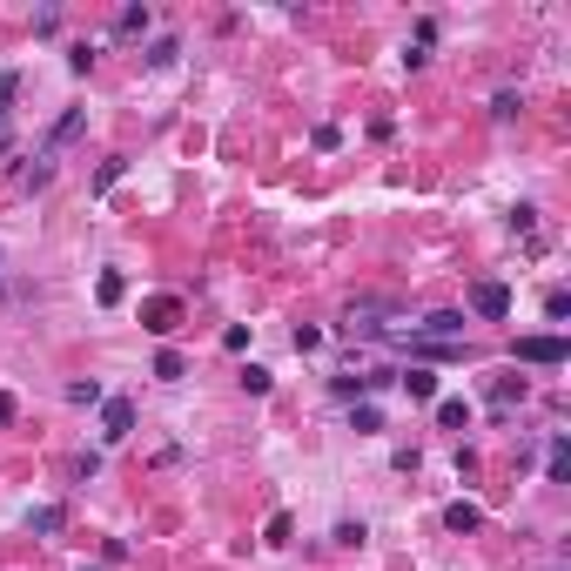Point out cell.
I'll return each mask as SVG.
<instances>
[{
  "mask_svg": "<svg viewBox=\"0 0 571 571\" xmlns=\"http://www.w3.org/2000/svg\"><path fill=\"white\" fill-rule=\"evenodd\" d=\"M571 356V343L558 330H545V336H517V363H538V370H558V363Z\"/></svg>",
  "mask_w": 571,
  "mask_h": 571,
  "instance_id": "obj_1",
  "label": "cell"
},
{
  "mask_svg": "<svg viewBox=\"0 0 571 571\" xmlns=\"http://www.w3.org/2000/svg\"><path fill=\"white\" fill-rule=\"evenodd\" d=\"M142 323L155 336H175L182 323H188V303L182 296H142Z\"/></svg>",
  "mask_w": 571,
  "mask_h": 571,
  "instance_id": "obj_2",
  "label": "cell"
},
{
  "mask_svg": "<svg viewBox=\"0 0 571 571\" xmlns=\"http://www.w3.org/2000/svg\"><path fill=\"white\" fill-rule=\"evenodd\" d=\"M471 316L477 323H505L511 316V289L505 283H471Z\"/></svg>",
  "mask_w": 571,
  "mask_h": 571,
  "instance_id": "obj_3",
  "label": "cell"
},
{
  "mask_svg": "<svg viewBox=\"0 0 571 571\" xmlns=\"http://www.w3.org/2000/svg\"><path fill=\"white\" fill-rule=\"evenodd\" d=\"M135 430V404L128 396H101V444H128Z\"/></svg>",
  "mask_w": 571,
  "mask_h": 571,
  "instance_id": "obj_4",
  "label": "cell"
},
{
  "mask_svg": "<svg viewBox=\"0 0 571 571\" xmlns=\"http://www.w3.org/2000/svg\"><path fill=\"white\" fill-rule=\"evenodd\" d=\"M464 323H471L464 309H430V316L417 323V336H424V343H457V336H464Z\"/></svg>",
  "mask_w": 571,
  "mask_h": 571,
  "instance_id": "obj_5",
  "label": "cell"
},
{
  "mask_svg": "<svg viewBox=\"0 0 571 571\" xmlns=\"http://www.w3.org/2000/svg\"><path fill=\"white\" fill-rule=\"evenodd\" d=\"M148 27H155V14L142 7V0H128V7H121L115 21H108V34H115V41H142Z\"/></svg>",
  "mask_w": 571,
  "mask_h": 571,
  "instance_id": "obj_6",
  "label": "cell"
},
{
  "mask_svg": "<svg viewBox=\"0 0 571 571\" xmlns=\"http://www.w3.org/2000/svg\"><path fill=\"white\" fill-rule=\"evenodd\" d=\"M396 390H404L410 404H437V376H430L424 363H410V370H396Z\"/></svg>",
  "mask_w": 571,
  "mask_h": 571,
  "instance_id": "obj_7",
  "label": "cell"
},
{
  "mask_svg": "<svg viewBox=\"0 0 571 571\" xmlns=\"http://www.w3.org/2000/svg\"><path fill=\"white\" fill-rule=\"evenodd\" d=\"M531 396V384L517 370H505V376H491V404H497V417H511V404H525Z\"/></svg>",
  "mask_w": 571,
  "mask_h": 571,
  "instance_id": "obj_8",
  "label": "cell"
},
{
  "mask_svg": "<svg viewBox=\"0 0 571 571\" xmlns=\"http://www.w3.org/2000/svg\"><path fill=\"white\" fill-rule=\"evenodd\" d=\"M81 128H88V108H61V115H55V128H47V155L67 148V142H81Z\"/></svg>",
  "mask_w": 571,
  "mask_h": 571,
  "instance_id": "obj_9",
  "label": "cell"
},
{
  "mask_svg": "<svg viewBox=\"0 0 571 571\" xmlns=\"http://www.w3.org/2000/svg\"><path fill=\"white\" fill-rule=\"evenodd\" d=\"M27 531L34 538H61L67 531V505H27Z\"/></svg>",
  "mask_w": 571,
  "mask_h": 571,
  "instance_id": "obj_10",
  "label": "cell"
},
{
  "mask_svg": "<svg viewBox=\"0 0 571 571\" xmlns=\"http://www.w3.org/2000/svg\"><path fill=\"white\" fill-rule=\"evenodd\" d=\"M477 525H484V511L471 505V497H451V505H444V531H457V538H471Z\"/></svg>",
  "mask_w": 571,
  "mask_h": 571,
  "instance_id": "obj_11",
  "label": "cell"
},
{
  "mask_svg": "<svg viewBox=\"0 0 571 571\" xmlns=\"http://www.w3.org/2000/svg\"><path fill=\"white\" fill-rule=\"evenodd\" d=\"M376 316H384V303H363V309H350V316L336 323V330L343 336H384V323H376Z\"/></svg>",
  "mask_w": 571,
  "mask_h": 571,
  "instance_id": "obj_12",
  "label": "cell"
},
{
  "mask_svg": "<svg viewBox=\"0 0 571 571\" xmlns=\"http://www.w3.org/2000/svg\"><path fill=\"white\" fill-rule=\"evenodd\" d=\"M545 484H571V444H565V430H551V451H545Z\"/></svg>",
  "mask_w": 571,
  "mask_h": 571,
  "instance_id": "obj_13",
  "label": "cell"
},
{
  "mask_svg": "<svg viewBox=\"0 0 571 571\" xmlns=\"http://www.w3.org/2000/svg\"><path fill=\"white\" fill-rule=\"evenodd\" d=\"M330 396H336V404H370V376L336 370V376H330Z\"/></svg>",
  "mask_w": 571,
  "mask_h": 571,
  "instance_id": "obj_14",
  "label": "cell"
},
{
  "mask_svg": "<svg viewBox=\"0 0 571 571\" xmlns=\"http://www.w3.org/2000/svg\"><path fill=\"white\" fill-rule=\"evenodd\" d=\"M121 296H128V275H121V269H101V283H95V303H101V309H115Z\"/></svg>",
  "mask_w": 571,
  "mask_h": 571,
  "instance_id": "obj_15",
  "label": "cell"
},
{
  "mask_svg": "<svg viewBox=\"0 0 571 571\" xmlns=\"http://www.w3.org/2000/svg\"><path fill=\"white\" fill-rule=\"evenodd\" d=\"M471 417H477V410L464 404V396H444V404H437V424L444 430H471Z\"/></svg>",
  "mask_w": 571,
  "mask_h": 571,
  "instance_id": "obj_16",
  "label": "cell"
},
{
  "mask_svg": "<svg viewBox=\"0 0 571 571\" xmlns=\"http://www.w3.org/2000/svg\"><path fill=\"white\" fill-rule=\"evenodd\" d=\"M101 396H108V390H101L95 376H75V384H67V404H75V410H101Z\"/></svg>",
  "mask_w": 571,
  "mask_h": 571,
  "instance_id": "obj_17",
  "label": "cell"
},
{
  "mask_svg": "<svg viewBox=\"0 0 571 571\" xmlns=\"http://www.w3.org/2000/svg\"><path fill=\"white\" fill-rule=\"evenodd\" d=\"M350 430L356 437H376V430H384V410L376 404H350Z\"/></svg>",
  "mask_w": 571,
  "mask_h": 571,
  "instance_id": "obj_18",
  "label": "cell"
},
{
  "mask_svg": "<svg viewBox=\"0 0 571 571\" xmlns=\"http://www.w3.org/2000/svg\"><path fill=\"white\" fill-rule=\"evenodd\" d=\"M47 182H55V155H34L21 168V188H47Z\"/></svg>",
  "mask_w": 571,
  "mask_h": 571,
  "instance_id": "obj_19",
  "label": "cell"
},
{
  "mask_svg": "<svg viewBox=\"0 0 571 571\" xmlns=\"http://www.w3.org/2000/svg\"><path fill=\"white\" fill-rule=\"evenodd\" d=\"M182 61V41L175 34H162V41H148V67H175Z\"/></svg>",
  "mask_w": 571,
  "mask_h": 571,
  "instance_id": "obj_20",
  "label": "cell"
},
{
  "mask_svg": "<svg viewBox=\"0 0 571 571\" xmlns=\"http://www.w3.org/2000/svg\"><path fill=\"white\" fill-rule=\"evenodd\" d=\"M121 175H128V155H108V162H101V175H95V195H108Z\"/></svg>",
  "mask_w": 571,
  "mask_h": 571,
  "instance_id": "obj_21",
  "label": "cell"
},
{
  "mask_svg": "<svg viewBox=\"0 0 571 571\" xmlns=\"http://www.w3.org/2000/svg\"><path fill=\"white\" fill-rule=\"evenodd\" d=\"M330 538H336V545H343V551H356V545H363V538H370V525H363V517H343V525H336V531H330Z\"/></svg>",
  "mask_w": 571,
  "mask_h": 571,
  "instance_id": "obj_22",
  "label": "cell"
},
{
  "mask_svg": "<svg viewBox=\"0 0 571 571\" xmlns=\"http://www.w3.org/2000/svg\"><path fill=\"white\" fill-rule=\"evenodd\" d=\"M14 101H21V67H7V75H0V121L14 115Z\"/></svg>",
  "mask_w": 571,
  "mask_h": 571,
  "instance_id": "obj_23",
  "label": "cell"
},
{
  "mask_svg": "<svg viewBox=\"0 0 571 571\" xmlns=\"http://www.w3.org/2000/svg\"><path fill=\"white\" fill-rule=\"evenodd\" d=\"M155 376H162V384H182V376H188V363H182L175 350H162V356H155Z\"/></svg>",
  "mask_w": 571,
  "mask_h": 571,
  "instance_id": "obj_24",
  "label": "cell"
},
{
  "mask_svg": "<svg viewBox=\"0 0 571 571\" xmlns=\"http://www.w3.org/2000/svg\"><path fill=\"white\" fill-rule=\"evenodd\" d=\"M235 384H242V390H249V396H269V384H275V376L263 370V363H249V370H242V376H235Z\"/></svg>",
  "mask_w": 571,
  "mask_h": 571,
  "instance_id": "obj_25",
  "label": "cell"
},
{
  "mask_svg": "<svg viewBox=\"0 0 571 571\" xmlns=\"http://www.w3.org/2000/svg\"><path fill=\"white\" fill-rule=\"evenodd\" d=\"M517 108H525V101H517L511 88H505V95H491V121H517Z\"/></svg>",
  "mask_w": 571,
  "mask_h": 571,
  "instance_id": "obj_26",
  "label": "cell"
},
{
  "mask_svg": "<svg viewBox=\"0 0 571 571\" xmlns=\"http://www.w3.org/2000/svg\"><path fill=\"white\" fill-rule=\"evenodd\" d=\"M88 67H95V47L75 41V47H67V75H88Z\"/></svg>",
  "mask_w": 571,
  "mask_h": 571,
  "instance_id": "obj_27",
  "label": "cell"
},
{
  "mask_svg": "<svg viewBox=\"0 0 571 571\" xmlns=\"http://www.w3.org/2000/svg\"><path fill=\"white\" fill-rule=\"evenodd\" d=\"M531 229H538V209H531V202H517V209H511V235H531Z\"/></svg>",
  "mask_w": 571,
  "mask_h": 571,
  "instance_id": "obj_28",
  "label": "cell"
},
{
  "mask_svg": "<svg viewBox=\"0 0 571 571\" xmlns=\"http://www.w3.org/2000/svg\"><path fill=\"white\" fill-rule=\"evenodd\" d=\"M222 350H229V356L249 350V323H229V330H222Z\"/></svg>",
  "mask_w": 571,
  "mask_h": 571,
  "instance_id": "obj_29",
  "label": "cell"
},
{
  "mask_svg": "<svg viewBox=\"0 0 571 571\" xmlns=\"http://www.w3.org/2000/svg\"><path fill=\"white\" fill-rule=\"evenodd\" d=\"M289 531H296V525H289V511H275L269 525H263V538H269V545H289Z\"/></svg>",
  "mask_w": 571,
  "mask_h": 571,
  "instance_id": "obj_30",
  "label": "cell"
},
{
  "mask_svg": "<svg viewBox=\"0 0 571 571\" xmlns=\"http://www.w3.org/2000/svg\"><path fill=\"white\" fill-rule=\"evenodd\" d=\"M545 316H551V323L571 316V296H565V289H551V296H545Z\"/></svg>",
  "mask_w": 571,
  "mask_h": 571,
  "instance_id": "obj_31",
  "label": "cell"
},
{
  "mask_svg": "<svg viewBox=\"0 0 571 571\" xmlns=\"http://www.w3.org/2000/svg\"><path fill=\"white\" fill-rule=\"evenodd\" d=\"M289 343H296V350L309 356V350H316V343H323V330H316V323H296V336H289Z\"/></svg>",
  "mask_w": 571,
  "mask_h": 571,
  "instance_id": "obj_32",
  "label": "cell"
},
{
  "mask_svg": "<svg viewBox=\"0 0 571 571\" xmlns=\"http://www.w3.org/2000/svg\"><path fill=\"white\" fill-rule=\"evenodd\" d=\"M14 410H21V404H14V390H0V430L14 424Z\"/></svg>",
  "mask_w": 571,
  "mask_h": 571,
  "instance_id": "obj_33",
  "label": "cell"
},
{
  "mask_svg": "<svg viewBox=\"0 0 571 571\" xmlns=\"http://www.w3.org/2000/svg\"><path fill=\"white\" fill-rule=\"evenodd\" d=\"M81 571H95V565H81Z\"/></svg>",
  "mask_w": 571,
  "mask_h": 571,
  "instance_id": "obj_34",
  "label": "cell"
}]
</instances>
